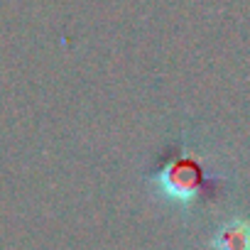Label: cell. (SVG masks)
<instances>
[{
  "label": "cell",
  "mask_w": 250,
  "mask_h": 250,
  "mask_svg": "<svg viewBox=\"0 0 250 250\" xmlns=\"http://www.w3.org/2000/svg\"><path fill=\"white\" fill-rule=\"evenodd\" d=\"M204 182V169L191 157H174L169 165L150 177L155 194L179 208H189L194 204V199L201 194Z\"/></svg>",
  "instance_id": "cell-1"
},
{
  "label": "cell",
  "mask_w": 250,
  "mask_h": 250,
  "mask_svg": "<svg viewBox=\"0 0 250 250\" xmlns=\"http://www.w3.org/2000/svg\"><path fill=\"white\" fill-rule=\"evenodd\" d=\"M211 250H250V223L245 218H230L211 235Z\"/></svg>",
  "instance_id": "cell-2"
}]
</instances>
